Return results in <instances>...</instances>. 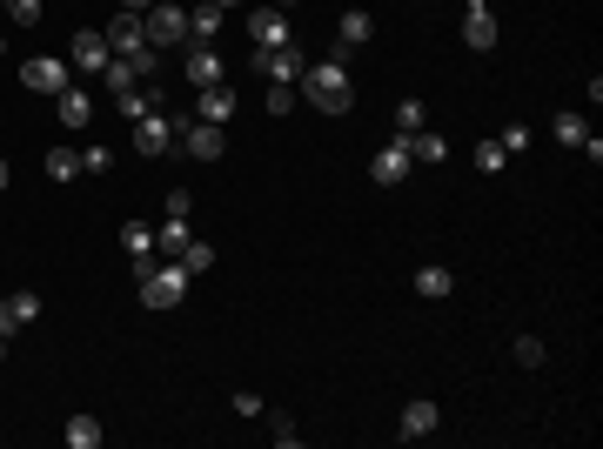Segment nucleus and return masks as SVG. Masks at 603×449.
<instances>
[{"instance_id":"a211bd4d","label":"nucleus","mask_w":603,"mask_h":449,"mask_svg":"<svg viewBox=\"0 0 603 449\" xmlns=\"http://www.w3.org/2000/svg\"><path fill=\"white\" fill-rule=\"evenodd\" d=\"M121 248H128L134 269H141V262H161V255H155V228H148V222H121Z\"/></svg>"},{"instance_id":"ea45409f","label":"nucleus","mask_w":603,"mask_h":449,"mask_svg":"<svg viewBox=\"0 0 603 449\" xmlns=\"http://www.w3.org/2000/svg\"><path fill=\"white\" fill-rule=\"evenodd\" d=\"M148 7H155V0H121V14H148Z\"/></svg>"},{"instance_id":"a878e982","label":"nucleus","mask_w":603,"mask_h":449,"mask_svg":"<svg viewBox=\"0 0 603 449\" xmlns=\"http://www.w3.org/2000/svg\"><path fill=\"white\" fill-rule=\"evenodd\" d=\"M67 449H101V423L94 416H67Z\"/></svg>"},{"instance_id":"9b49d317","label":"nucleus","mask_w":603,"mask_h":449,"mask_svg":"<svg viewBox=\"0 0 603 449\" xmlns=\"http://www.w3.org/2000/svg\"><path fill=\"white\" fill-rule=\"evenodd\" d=\"M369 41H376V21H369L362 7H349V14H342V27H335V61L349 68V54H356V47H369Z\"/></svg>"},{"instance_id":"7ed1b4c3","label":"nucleus","mask_w":603,"mask_h":449,"mask_svg":"<svg viewBox=\"0 0 603 449\" xmlns=\"http://www.w3.org/2000/svg\"><path fill=\"white\" fill-rule=\"evenodd\" d=\"M141 34H148V47H155V54H168V47H188V7H175V0H155V7L141 14Z\"/></svg>"},{"instance_id":"dca6fc26","label":"nucleus","mask_w":603,"mask_h":449,"mask_svg":"<svg viewBox=\"0 0 603 449\" xmlns=\"http://www.w3.org/2000/svg\"><path fill=\"white\" fill-rule=\"evenodd\" d=\"M188 242H195L188 215H161V228H155V255H161V262H175V255H181Z\"/></svg>"},{"instance_id":"aec40b11","label":"nucleus","mask_w":603,"mask_h":449,"mask_svg":"<svg viewBox=\"0 0 603 449\" xmlns=\"http://www.w3.org/2000/svg\"><path fill=\"white\" fill-rule=\"evenodd\" d=\"M416 295L423 302H449L456 295V269H416Z\"/></svg>"},{"instance_id":"ddd939ff","label":"nucleus","mask_w":603,"mask_h":449,"mask_svg":"<svg viewBox=\"0 0 603 449\" xmlns=\"http://www.w3.org/2000/svg\"><path fill=\"white\" fill-rule=\"evenodd\" d=\"M235 108H242V101H235V88H201V101H195V121H215V128H228V121H235Z\"/></svg>"},{"instance_id":"f257e3e1","label":"nucleus","mask_w":603,"mask_h":449,"mask_svg":"<svg viewBox=\"0 0 603 449\" xmlns=\"http://www.w3.org/2000/svg\"><path fill=\"white\" fill-rule=\"evenodd\" d=\"M295 88H302V101L322 108V114H349V108H356V81H349V68H342L335 54H329V61H309Z\"/></svg>"},{"instance_id":"2f4dec72","label":"nucleus","mask_w":603,"mask_h":449,"mask_svg":"<svg viewBox=\"0 0 603 449\" xmlns=\"http://www.w3.org/2000/svg\"><path fill=\"white\" fill-rule=\"evenodd\" d=\"M423 128V101H396V135H416Z\"/></svg>"},{"instance_id":"37998d69","label":"nucleus","mask_w":603,"mask_h":449,"mask_svg":"<svg viewBox=\"0 0 603 449\" xmlns=\"http://www.w3.org/2000/svg\"><path fill=\"white\" fill-rule=\"evenodd\" d=\"M0 362H7V336H0Z\"/></svg>"},{"instance_id":"de8ad7c7","label":"nucleus","mask_w":603,"mask_h":449,"mask_svg":"<svg viewBox=\"0 0 603 449\" xmlns=\"http://www.w3.org/2000/svg\"><path fill=\"white\" fill-rule=\"evenodd\" d=\"M0 7H7V0H0Z\"/></svg>"},{"instance_id":"cd10ccee","label":"nucleus","mask_w":603,"mask_h":449,"mask_svg":"<svg viewBox=\"0 0 603 449\" xmlns=\"http://www.w3.org/2000/svg\"><path fill=\"white\" fill-rule=\"evenodd\" d=\"M101 88H108V94H128V88H134V68L121 61V54H114L108 68H101Z\"/></svg>"},{"instance_id":"39448f33","label":"nucleus","mask_w":603,"mask_h":449,"mask_svg":"<svg viewBox=\"0 0 603 449\" xmlns=\"http://www.w3.org/2000/svg\"><path fill=\"white\" fill-rule=\"evenodd\" d=\"M175 128H181V155H188V161H222L228 155V135H222V128H215V121H175Z\"/></svg>"},{"instance_id":"c03bdc74","label":"nucleus","mask_w":603,"mask_h":449,"mask_svg":"<svg viewBox=\"0 0 603 449\" xmlns=\"http://www.w3.org/2000/svg\"><path fill=\"white\" fill-rule=\"evenodd\" d=\"M215 7H235V0H215Z\"/></svg>"},{"instance_id":"6e6552de","label":"nucleus","mask_w":603,"mask_h":449,"mask_svg":"<svg viewBox=\"0 0 603 449\" xmlns=\"http://www.w3.org/2000/svg\"><path fill=\"white\" fill-rule=\"evenodd\" d=\"M409 168H416V161H409V141H402V135H389L376 148V161H369L376 188H402V181H409Z\"/></svg>"},{"instance_id":"f704fd0d","label":"nucleus","mask_w":603,"mask_h":449,"mask_svg":"<svg viewBox=\"0 0 603 449\" xmlns=\"http://www.w3.org/2000/svg\"><path fill=\"white\" fill-rule=\"evenodd\" d=\"M295 108V88H282V81H268V114H289Z\"/></svg>"},{"instance_id":"4468645a","label":"nucleus","mask_w":603,"mask_h":449,"mask_svg":"<svg viewBox=\"0 0 603 449\" xmlns=\"http://www.w3.org/2000/svg\"><path fill=\"white\" fill-rule=\"evenodd\" d=\"M436 423H443V416H436V403H429V396H416V403L402 409L396 436H402V443H423V436H429V429H436Z\"/></svg>"},{"instance_id":"72a5a7b5","label":"nucleus","mask_w":603,"mask_h":449,"mask_svg":"<svg viewBox=\"0 0 603 449\" xmlns=\"http://www.w3.org/2000/svg\"><path fill=\"white\" fill-rule=\"evenodd\" d=\"M228 409H235V416H262V396H255V389H235Z\"/></svg>"},{"instance_id":"4be33fe9","label":"nucleus","mask_w":603,"mask_h":449,"mask_svg":"<svg viewBox=\"0 0 603 449\" xmlns=\"http://www.w3.org/2000/svg\"><path fill=\"white\" fill-rule=\"evenodd\" d=\"M402 141H409V161H443L449 155V141L436 128H416V135H402Z\"/></svg>"},{"instance_id":"f03ea898","label":"nucleus","mask_w":603,"mask_h":449,"mask_svg":"<svg viewBox=\"0 0 603 449\" xmlns=\"http://www.w3.org/2000/svg\"><path fill=\"white\" fill-rule=\"evenodd\" d=\"M188 282H195V275L181 269V262H141V269H134V289H141L148 309H181V302H188Z\"/></svg>"},{"instance_id":"79ce46f5","label":"nucleus","mask_w":603,"mask_h":449,"mask_svg":"<svg viewBox=\"0 0 603 449\" xmlns=\"http://www.w3.org/2000/svg\"><path fill=\"white\" fill-rule=\"evenodd\" d=\"M268 7H282V14H289V7H295V0H268Z\"/></svg>"},{"instance_id":"c756f323","label":"nucleus","mask_w":603,"mask_h":449,"mask_svg":"<svg viewBox=\"0 0 603 449\" xmlns=\"http://www.w3.org/2000/svg\"><path fill=\"white\" fill-rule=\"evenodd\" d=\"M108 168H114V148H101V141L81 148V175H108Z\"/></svg>"},{"instance_id":"58836bf2","label":"nucleus","mask_w":603,"mask_h":449,"mask_svg":"<svg viewBox=\"0 0 603 449\" xmlns=\"http://www.w3.org/2000/svg\"><path fill=\"white\" fill-rule=\"evenodd\" d=\"M0 336H14V309H7V295H0Z\"/></svg>"},{"instance_id":"473e14b6","label":"nucleus","mask_w":603,"mask_h":449,"mask_svg":"<svg viewBox=\"0 0 603 449\" xmlns=\"http://www.w3.org/2000/svg\"><path fill=\"white\" fill-rule=\"evenodd\" d=\"M268 436H275V443H282V449H295V443H302V429H295L289 416H268Z\"/></svg>"},{"instance_id":"2eb2a0df","label":"nucleus","mask_w":603,"mask_h":449,"mask_svg":"<svg viewBox=\"0 0 603 449\" xmlns=\"http://www.w3.org/2000/svg\"><path fill=\"white\" fill-rule=\"evenodd\" d=\"M54 108H61V128H88V121H94V94L74 81V88L54 94Z\"/></svg>"},{"instance_id":"e433bc0d","label":"nucleus","mask_w":603,"mask_h":449,"mask_svg":"<svg viewBox=\"0 0 603 449\" xmlns=\"http://www.w3.org/2000/svg\"><path fill=\"white\" fill-rule=\"evenodd\" d=\"M516 362H523V369H543V342L523 336V342H516Z\"/></svg>"},{"instance_id":"b1692460","label":"nucleus","mask_w":603,"mask_h":449,"mask_svg":"<svg viewBox=\"0 0 603 449\" xmlns=\"http://www.w3.org/2000/svg\"><path fill=\"white\" fill-rule=\"evenodd\" d=\"M175 262H181V269H188V275H208V269H215V242H201V235H195V242L181 248Z\"/></svg>"},{"instance_id":"0eeeda50","label":"nucleus","mask_w":603,"mask_h":449,"mask_svg":"<svg viewBox=\"0 0 603 449\" xmlns=\"http://www.w3.org/2000/svg\"><path fill=\"white\" fill-rule=\"evenodd\" d=\"M21 81L34 94H61L74 88V68H67V54H34V61H21Z\"/></svg>"},{"instance_id":"7c9ffc66","label":"nucleus","mask_w":603,"mask_h":449,"mask_svg":"<svg viewBox=\"0 0 603 449\" xmlns=\"http://www.w3.org/2000/svg\"><path fill=\"white\" fill-rule=\"evenodd\" d=\"M7 21L14 27H41V0H7Z\"/></svg>"},{"instance_id":"c9c22d12","label":"nucleus","mask_w":603,"mask_h":449,"mask_svg":"<svg viewBox=\"0 0 603 449\" xmlns=\"http://www.w3.org/2000/svg\"><path fill=\"white\" fill-rule=\"evenodd\" d=\"M496 141H503V155H523V148H530V128H516V121H510Z\"/></svg>"},{"instance_id":"a18cd8bd","label":"nucleus","mask_w":603,"mask_h":449,"mask_svg":"<svg viewBox=\"0 0 603 449\" xmlns=\"http://www.w3.org/2000/svg\"><path fill=\"white\" fill-rule=\"evenodd\" d=\"M469 7H483V0H469Z\"/></svg>"},{"instance_id":"a19ab883","label":"nucleus","mask_w":603,"mask_h":449,"mask_svg":"<svg viewBox=\"0 0 603 449\" xmlns=\"http://www.w3.org/2000/svg\"><path fill=\"white\" fill-rule=\"evenodd\" d=\"M7 181H14V168H7V161H0V188H7Z\"/></svg>"},{"instance_id":"412c9836","label":"nucleus","mask_w":603,"mask_h":449,"mask_svg":"<svg viewBox=\"0 0 603 449\" xmlns=\"http://www.w3.org/2000/svg\"><path fill=\"white\" fill-rule=\"evenodd\" d=\"M222 14H228V7H215V0H201L195 14H188V41H215V34H222Z\"/></svg>"},{"instance_id":"f3484780","label":"nucleus","mask_w":603,"mask_h":449,"mask_svg":"<svg viewBox=\"0 0 603 449\" xmlns=\"http://www.w3.org/2000/svg\"><path fill=\"white\" fill-rule=\"evenodd\" d=\"M108 47L121 54V61H128V54H141V47H148V34H141V14H114V21H108Z\"/></svg>"},{"instance_id":"c85d7f7f","label":"nucleus","mask_w":603,"mask_h":449,"mask_svg":"<svg viewBox=\"0 0 603 449\" xmlns=\"http://www.w3.org/2000/svg\"><path fill=\"white\" fill-rule=\"evenodd\" d=\"M476 168H483V175H503V168H510L503 141H476Z\"/></svg>"},{"instance_id":"bb28decb","label":"nucleus","mask_w":603,"mask_h":449,"mask_svg":"<svg viewBox=\"0 0 603 449\" xmlns=\"http://www.w3.org/2000/svg\"><path fill=\"white\" fill-rule=\"evenodd\" d=\"M7 309H14V329H27V322H41V295L14 289V295H7Z\"/></svg>"},{"instance_id":"6ab92c4d","label":"nucleus","mask_w":603,"mask_h":449,"mask_svg":"<svg viewBox=\"0 0 603 449\" xmlns=\"http://www.w3.org/2000/svg\"><path fill=\"white\" fill-rule=\"evenodd\" d=\"M463 41L476 47V54H490V47H496V21H490V7H469V14H463Z\"/></svg>"},{"instance_id":"20e7f679","label":"nucleus","mask_w":603,"mask_h":449,"mask_svg":"<svg viewBox=\"0 0 603 449\" xmlns=\"http://www.w3.org/2000/svg\"><path fill=\"white\" fill-rule=\"evenodd\" d=\"M108 61H114L108 34H101V27H81V34H74V47H67V68L88 74V81H101V68H108Z\"/></svg>"},{"instance_id":"f8f14e48","label":"nucleus","mask_w":603,"mask_h":449,"mask_svg":"<svg viewBox=\"0 0 603 449\" xmlns=\"http://www.w3.org/2000/svg\"><path fill=\"white\" fill-rule=\"evenodd\" d=\"M248 34H255V47H289L295 41V27H289L282 7H255V14H248Z\"/></svg>"},{"instance_id":"5701e85b","label":"nucleus","mask_w":603,"mask_h":449,"mask_svg":"<svg viewBox=\"0 0 603 449\" xmlns=\"http://www.w3.org/2000/svg\"><path fill=\"white\" fill-rule=\"evenodd\" d=\"M550 135H557L563 148H577V155H583V141H590V128H583V114H570V108H563L557 121H550Z\"/></svg>"},{"instance_id":"9d476101","label":"nucleus","mask_w":603,"mask_h":449,"mask_svg":"<svg viewBox=\"0 0 603 449\" xmlns=\"http://www.w3.org/2000/svg\"><path fill=\"white\" fill-rule=\"evenodd\" d=\"M181 68H188L195 88H222L228 81V61L215 54V41H188V61H181Z\"/></svg>"},{"instance_id":"1a4fd4ad","label":"nucleus","mask_w":603,"mask_h":449,"mask_svg":"<svg viewBox=\"0 0 603 449\" xmlns=\"http://www.w3.org/2000/svg\"><path fill=\"white\" fill-rule=\"evenodd\" d=\"M302 68H309V61H302V47H262V54H255V74H262V81H282V88H295V81H302Z\"/></svg>"},{"instance_id":"49530a36","label":"nucleus","mask_w":603,"mask_h":449,"mask_svg":"<svg viewBox=\"0 0 603 449\" xmlns=\"http://www.w3.org/2000/svg\"><path fill=\"white\" fill-rule=\"evenodd\" d=\"M0 54H7V47H0Z\"/></svg>"},{"instance_id":"423d86ee","label":"nucleus","mask_w":603,"mask_h":449,"mask_svg":"<svg viewBox=\"0 0 603 449\" xmlns=\"http://www.w3.org/2000/svg\"><path fill=\"white\" fill-rule=\"evenodd\" d=\"M175 135H181V128H175V114H168V108L141 114V121H134V155H148V161L168 155V148H175Z\"/></svg>"},{"instance_id":"4c0bfd02","label":"nucleus","mask_w":603,"mask_h":449,"mask_svg":"<svg viewBox=\"0 0 603 449\" xmlns=\"http://www.w3.org/2000/svg\"><path fill=\"white\" fill-rule=\"evenodd\" d=\"M128 68H134V81H155V47H141V54H128Z\"/></svg>"},{"instance_id":"393cba45","label":"nucleus","mask_w":603,"mask_h":449,"mask_svg":"<svg viewBox=\"0 0 603 449\" xmlns=\"http://www.w3.org/2000/svg\"><path fill=\"white\" fill-rule=\"evenodd\" d=\"M41 168H47V181H74L81 175V155H74V148H47Z\"/></svg>"}]
</instances>
